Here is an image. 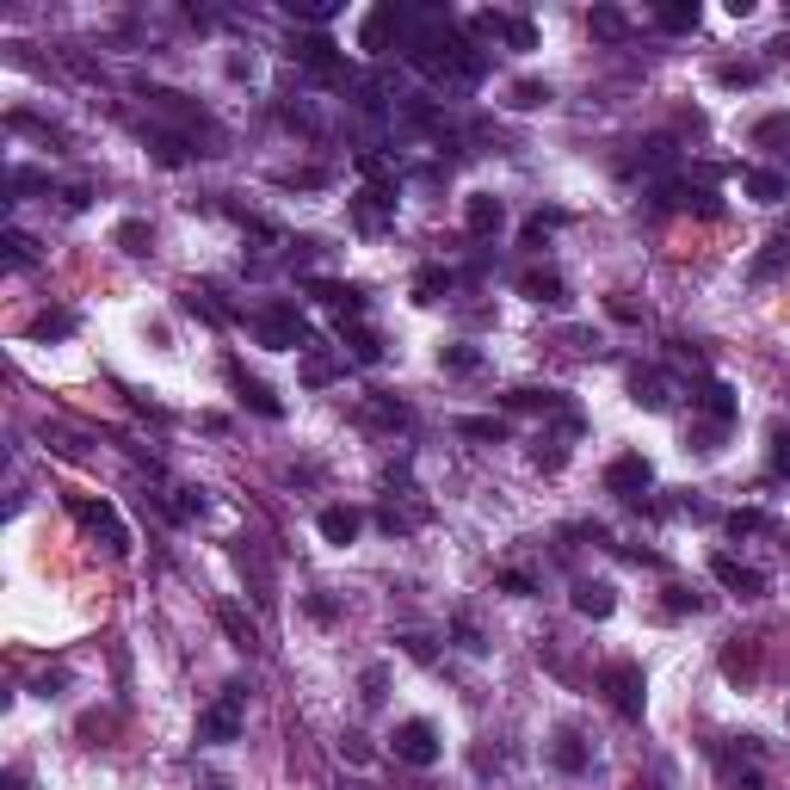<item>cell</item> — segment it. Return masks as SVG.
Returning a JSON list of instances; mask_svg holds the SVG:
<instances>
[{
    "mask_svg": "<svg viewBox=\"0 0 790 790\" xmlns=\"http://www.w3.org/2000/svg\"><path fill=\"white\" fill-rule=\"evenodd\" d=\"M253 340L272 346V353H303V346H310V322H303L296 303H266V310L253 315Z\"/></svg>",
    "mask_w": 790,
    "mask_h": 790,
    "instance_id": "obj_1",
    "label": "cell"
},
{
    "mask_svg": "<svg viewBox=\"0 0 790 790\" xmlns=\"http://www.w3.org/2000/svg\"><path fill=\"white\" fill-rule=\"evenodd\" d=\"M241 723H248V685H223L217 704L198 716V742L210 747H229L235 735H241Z\"/></svg>",
    "mask_w": 790,
    "mask_h": 790,
    "instance_id": "obj_2",
    "label": "cell"
},
{
    "mask_svg": "<svg viewBox=\"0 0 790 790\" xmlns=\"http://www.w3.org/2000/svg\"><path fill=\"white\" fill-rule=\"evenodd\" d=\"M599 685L612 692V711L618 716H642V704H649V680H642V667L636 661H605L599 667Z\"/></svg>",
    "mask_w": 790,
    "mask_h": 790,
    "instance_id": "obj_3",
    "label": "cell"
},
{
    "mask_svg": "<svg viewBox=\"0 0 790 790\" xmlns=\"http://www.w3.org/2000/svg\"><path fill=\"white\" fill-rule=\"evenodd\" d=\"M389 742H396V759H402V766H420V772H426V766H439V754H445L439 728H433V723H420V716L396 723V735H389Z\"/></svg>",
    "mask_w": 790,
    "mask_h": 790,
    "instance_id": "obj_4",
    "label": "cell"
},
{
    "mask_svg": "<svg viewBox=\"0 0 790 790\" xmlns=\"http://www.w3.org/2000/svg\"><path fill=\"white\" fill-rule=\"evenodd\" d=\"M402 37H408V7H371L365 25H358V50H371V56H383Z\"/></svg>",
    "mask_w": 790,
    "mask_h": 790,
    "instance_id": "obj_5",
    "label": "cell"
},
{
    "mask_svg": "<svg viewBox=\"0 0 790 790\" xmlns=\"http://www.w3.org/2000/svg\"><path fill=\"white\" fill-rule=\"evenodd\" d=\"M649 481H654V464L642 457V451H624V457L605 464V495H618V500H636Z\"/></svg>",
    "mask_w": 790,
    "mask_h": 790,
    "instance_id": "obj_6",
    "label": "cell"
},
{
    "mask_svg": "<svg viewBox=\"0 0 790 790\" xmlns=\"http://www.w3.org/2000/svg\"><path fill=\"white\" fill-rule=\"evenodd\" d=\"M75 519H80L87 531H94V538H106L111 556H130V531L118 526V512H111L106 500H75Z\"/></svg>",
    "mask_w": 790,
    "mask_h": 790,
    "instance_id": "obj_7",
    "label": "cell"
},
{
    "mask_svg": "<svg viewBox=\"0 0 790 790\" xmlns=\"http://www.w3.org/2000/svg\"><path fill=\"white\" fill-rule=\"evenodd\" d=\"M469 25H476V37H507L512 50H531V44H538L531 19H519V13H476Z\"/></svg>",
    "mask_w": 790,
    "mask_h": 790,
    "instance_id": "obj_8",
    "label": "cell"
},
{
    "mask_svg": "<svg viewBox=\"0 0 790 790\" xmlns=\"http://www.w3.org/2000/svg\"><path fill=\"white\" fill-rule=\"evenodd\" d=\"M711 574L723 581L728 593H742V599H759V593H766V574L747 569V562H735V556H711Z\"/></svg>",
    "mask_w": 790,
    "mask_h": 790,
    "instance_id": "obj_9",
    "label": "cell"
},
{
    "mask_svg": "<svg viewBox=\"0 0 790 790\" xmlns=\"http://www.w3.org/2000/svg\"><path fill=\"white\" fill-rule=\"evenodd\" d=\"M661 204H667V210H697V217H716V210H723V204H716V192L692 186V180H667V186H661Z\"/></svg>",
    "mask_w": 790,
    "mask_h": 790,
    "instance_id": "obj_10",
    "label": "cell"
},
{
    "mask_svg": "<svg viewBox=\"0 0 790 790\" xmlns=\"http://www.w3.org/2000/svg\"><path fill=\"white\" fill-rule=\"evenodd\" d=\"M630 402L649 408V414H661V408L673 402V383H667L661 371H636V377H630Z\"/></svg>",
    "mask_w": 790,
    "mask_h": 790,
    "instance_id": "obj_11",
    "label": "cell"
},
{
    "mask_svg": "<svg viewBox=\"0 0 790 790\" xmlns=\"http://www.w3.org/2000/svg\"><path fill=\"white\" fill-rule=\"evenodd\" d=\"M754 149H766V155L790 161V111H772V118H759V125H754Z\"/></svg>",
    "mask_w": 790,
    "mask_h": 790,
    "instance_id": "obj_12",
    "label": "cell"
},
{
    "mask_svg": "<svg viewBox=\"0 0 790 790\" xmlns=\"http://www.w3.org/2000/svg\"><path fill=\"white\" fill-rule=\"evenodd\" d=\"M142 137H149V149L161 155V167H186V161H192V137H180V130H161V125H149Z\"/></svg>",
    "mask_w": 790,
    "mask_h": 790,
    "instance_id": "obj_13",
    "label": "cell"
},
{
    "mask_svg": "<svg viewBox=\"0 0 790 790\" xmlns=\"http://www.w3.org/2000/svg\"><path fill=\"white\" fill-rule=\"evenodd\" d=\"M464 223H469V235H495L500 223H507V204H500L495 192H476L469 210H464Z\"/></svg>",
    "mask_w": 790,
    "mask_h": 790,
    "instance_id": "obj_14",
    "label": "cell"
},
{
    "mask_svg": "<svg viewBox=\"0 0 790 790\" xmlns=\"http://www.w3.org/2000/svg\"><path fill=\"white\" fill-rule=\"evenodd\" d=\"M697 408L711 414V433H723L728 420L742 414V402H735V389H728V383H704V396H697Z\"/></svg>",
    "mask_w": 790,
    "mask_h": 790,
    "instance_id": "obj_15",
    "label": "cell"
},
{
    "mask_svg": "<svg viewBox=\"0 0 790 790\" xmlns=\"http://www.w3.org/2000/svg\"><path fill=\"white\" fill-rule=\"evenodd\" d=\"M574 612H581V618H612L618 599H612L605 581H574Z\"/></svg>",
    "mask_w": 790,
    "mask_h": 790,
    "instance_id": "obj_16",
    "label": "cell"
},
{
    "mask_svg": "<svg viewBox=\"0 0 790 790\" xmlns=\"http://www.w3.org/2000/svg\"><path fill=\"white\" fill-rule=\"evenodd\" d=\"M315 526H322L327 543H353L358 526H365V512H358V507H322V519H315Z\"/></svg>",
    "mask_w": 790,
    "mask_h": 790,
    "instance_id": "obj_17",
    "label": "cell"
},
{
    "mask_svg": "<svg viewBox=\"0 0 790 790\" xmlns=\"http://www.w3.org/2000/svg\"><path fill=\"white\" fill-rule=\"evenodd\" d=\"M229 377H235V389H241V402H248L253 414H266V420H279V414H284V402L260 383V377H248V371H229Z\"/></svg>",
    "mask_w": 790,
    "mask_h": 790,
    "instance_id": "obj_18",
    "label": "cell"
},
{
    "mask_svg": "<svg viewBox=\"0 0 790 790\" xmlns=\"http://www.w3.org/2000/svg\"><path fill=\"white\" fill-rule=\"evenodd\" d=\"M310 296H322L327 310H340V322H346V315H365V296H358V291H353V284H334V279H315V284H310Z\"/></svg>",
    "mask_w": 790,
    "mask_h": 790,
    "instance_id": "obj_19",
    "label": "cell"
},
{
    "mask_svg": "<svg viewBox=\"0 0 790 790\" xmlns=\"http://www.w3.org/2000/svg\"><path fill=\"white\" fill-rule=\"evenodd\" d=\"M519 291H526L531 303H550V310H562V303H569V284H562L556 272H526V279H519Z\"/></svg>",
    "mask_w": 790,
    "mask_h": 790,
    "instance_id": "obj_20",
    "label": "cell"
},
{
    "mask_svg": "<svg viewBox=\"0 0 790 790\" xmlns=\"http://www.w3.org/2000/svg\"><path fill=\"white\" fill-rule=\"evenodd\" d=\"M742 186H747V198L778 204V198L790 192V180H784V173H772V167H747V173H742Z\"/></svg>",
    "mask_w": 790,
    "mask_h": 790,
    "instance_id": "obj_21",
    "label": "cell"
},
{
    "mask_svg": "<svg viewBox=\"0 0 790 790\" xmlns=\"http://www.w3.org/2000/svg\"><path fill=\"white\" fill-rule=\"evenodd\" d=\"M593 37H605V44H624V37H630V19L618 13V7H593Z\"/></svg>",
    "mask_w": 790,
    "mask_h": 790,
    "instance_id": "obj_22",
    "label": "cell"
},
{
    "mask_svg": "<svg viewBox=\"0 0 790 790\" xmlns=\"http://www.w3.org/2000/svg\"><path fill=\"white\" fill-rule=\"evenodd\" d=\"M550 759H556L562 772H587V747H581V735H574V728H562V735H556Z\"/></svg>",
    "mask_w": 790,
    "mask_h": 790,
    "instance_id": "obj_23",
    "label": "cell"
},
{
    "mask_svg": "<svg viewBox=\"0 0 790 790\" xmlns=\"http://www.w3.org/2000/svg\"><path fill=\"white\" fill-rule=\"evenodd\" d=\"M654 25H661V32H697V0H673V7H661Z\"/></svg>",
    "mask_w": 790,
    "mask_h": 790,
    "instance_id": "obj_24",
    "label": "cell"
},
{
    "mask_svg": "<svg viewBox=\"0 0 790 790\" xmlns=\"http://www.w3.org/2000/svg\"><path fill=\"white\" fill-rule=\"evenodd\" d=\"M0 248H7V266H32L37 260V241L25 229H7L0 235Z\"/></svg>",
    "mask_w": 790,
    "mask_h": 790,
    "instance_id": "obj_25",
    "label": "cell"
},
{
    "mask_svg": "<svg viewBox=\"0 0 790 790\" xmlns=\"http://www.w3.org/2000/svg\"><path fill=\"white\" fill-rule=\"evenodd\" d=\"M507 408H543V414H556V408H562V396H556V389H512V396H507Z\"/></svg>",
    "mask_w": 790,
    "mask_h": 790,
    "instance_id": "obj_26",
    "label": "cell"
},
{
    "mask_svg": "<svg viewBox=\"0 0 790 790\" xmlns=\"http://www.w3.org/2000/svg\"><path fill=\"white\" fill-rule=\"evenodd\" d=\"M32 334H37V340H63V334H75V315L50 310V315H37V322H32Z\"/></svg>",
    "mask_w": 790,
    "mask_h": 790,
    "instance_id": "obj_27",
    "label": "cell"
},
{
    "mask_svg": "<svg viewBox=\"0 0 790 790\" xmlns=\"http://www.w3.org/2000/svg\"><path fill=\"white\" fill-rule=\"evenodd\" d=\"M217 618H223V630L235 636V649H248V642H253V624L241 618V612H235V605H217Z\"/></svg>",
    "mask_w": 790,
    "mask_h": 790,
    "instance_id": "obj_28",
    "label": "cell"
},
{
    "mask_svg": "<svg viewBox=\"0 0 790 790\" xmlns=\"http://www.w3.org/2000/svg\"><path fill=\"white\" fill-rule=\"evenodd\" d=\"M728 531H735V538H742V531H772V519H766L759 507H735L728 512Z\"/></svg>",
    "mask_w": 790,
    "mask_h": 790,
    "instance_id": "obj_29",
    "label": "cell"
},
{
    "mask_svg": "<svg viewBox=\"0 0 790 790\" xmlns=\"http://www.w3.org/2000/svg\"><path fill=\"white\" fill-rule=\"evenodd\" d=\"M562 223H569V217H562V210H538V217L526 223V248H538L543 235H550V229H562Z\"/></svg>",
    "mask_w": 790,
    "mask_h": 790,
    "instance_id": "obj_30",
    "label": "cell"
},
{
    "mask_svg": "<svg viewBox=\"0 0 790 790\" xmlns=\"http://www.w3.org/2000/svg\"><path fill=\"white\" fill-rule=\"evenodd\" d=\"M445 284H451V272H439V266H426V272H420V279H414V296H420V303H433V296L445 291Z\"/></svg>",
    "mask_w": 790,
    "mask_h": 790,
    "instance_id": "obj_31",
    "label": "cell"
},
{
    "mask_svg": "<svg viewBox=\"0 0 790 790\" xmlns=\"http://www.w3.org/2000/svg\"><path fill=\"white\" fill-rule=\"evenodd\" d=\"M439 365H445V371H476L481 358H476V346H445V353H439Z\"/></svg>",
    "mask_w": 790,
    "mask_h": 790,
    "instance_id": "obj_32",
    "label": "cell"
},
{
    "mask_svg": "<svg viewBox=\"0 0 790 790\" xmlns=\"http://www.w3.org/2000/svg\"><path fill=\"white\" fill-rule=\"evenodd\" d=\"M716 80H723V87H754L759 68L754 63H723V68H716Z\"/></svg>",
    "mask_w": 790,
    "mask_h": 790,
    "instance_id": "obj_33",
    "label": "cell"
},
{
    "mask_svg": "<svg viewBox=\"0 0 790 790\" xmlns=\"http://www.w3.org/2000/svg\"><path fill=\"white\" fill-rule=\"evenodd\" d=\"M543 99H550V87H543V80H519V87H512V106H519V111L543 106Z\"/></svg>",
    "mask_w": 790,
    "mask_h": 790,
    "instance_id": "obj_34",
    "label": "cell"
},
{
    "mask_svg": "<svg viewBox=\"0 0 790 790\" xmlns=\"http://www.w3.org/2000/svg\"><path fill=\"white\" fill-rule=\"evenodd\" d=\"M723 673H728V680H747V673H754V649H742V642H735V649L723 654Z\"/></svg>",
    "mask_w": 790,
    "mask_h": 790,
    "instance_id": "obj_35",
    "label": "cell"
},
{
    "mask_svg": "<svg viewBox=\"0 0 790 790\" xmlns=\"http://www.w3.org/2000/svg\"><path fill=\"white\" fill-rule=\"evenodd\" d=\"M346 346H353V358H365V365L383 353V346H377V334H365V327H353V334H346Z\"/></svg>",
    "mask_w": 790,
    "mask_h": 790,
    "instance_id": "obj_36",
    "label": "cell"
},
{
    "mask_svg": "<svg viewBox=\"0 0 790 790\" xmlns=\"http://www.w3.org/2000/svg\"><path fill=\"white\" fill-rule=\"evenodd\" d=\"M118 241H125L130 253H149V229H142V223H125V229H118Z\"/></svg>",
    "mask_w": 790,
    "mask_h": 790,
    "instance_id": "obj_37",
    "label": "cell"
},
{
    "mask_svg": "<svg viewBox=\"0 0 790 790\" xmlns=\"http://www.w3.org/2000/svg\"><path fill=\"white\" fill-rule=\"evenodd\" d=\"M457 426H464L469 439H500V433H507V426H500V420H457Z\"/></svg>",
    "mask_w": 790,
    "mask_h": 790,
    "instance_id": "obj_38",
    "label": "cell"
},
{
    "mask_svg": "<svg viewBox=\"0 0 790 790\" xmlns=\"http://www.w3.org/2000/svg\"><path fill=\"white\" fill-rule=\"evenodd\" d=\"M303 377H310V383H327V377H334V358H322V353H315L310 365H303Z\"/></svg>",
    "mask_w": 790,
    "mask_h": 790,
    "instance_id": "obj_39",
    "label": "cell"
},
{
    "mask_svg": "<svg viewBox=\"0 0 790 790\" xmlns=\"http://www.w3.org/2000/svg\"><path fill=\"white\" fill-rule=\"evenodd\" d=\"M340 754H346V759H358V766H365V759H371V742H365V735H346V742H340Z\"/></svg>",
    "mask_w": 790,
    "mask_h": 790,
    "instance_id": "obj_40",
    "label": "cell"
},
{
    "mask_svg": "<svg viewBox=\"0 0 790 790\" xmlns=\"http://www.w3.org/2000/svg\"><path fill=\"white\" fill-rule=\"evenodd\" d=\"M383 680H389L383 667H371V673H365V704H377V697H383Z\"/></svg>",
    "mask_w": 790,
    "mask_h": 790,
    "instance_id": "obj_41",
    "label": "cell"
},
{
    "mask_svg": "<svg viewBox=\"0 0 790 790\" xmlns=\"http://www.w3.org/2000/svg\"><path fill=\"white\" fill-rule=\"evenodd\" d=\"M457 636H464V649H476V654L488 649V642H481V636H476V624H469V618H457Z\"/></svg>",
    "mask_w": 790,
    "mask_h": 790,
    "instance_id": "obj_42",
    "label": "cell"
},
{
    "mask_svg": "<svg viewBox=\"0 0 790 790\" xmlns=\"http://www.w3.org/2000/svg\"><path fill=\"white\" fill-rule=\"evenodd\" d=\"M500 587H507V593H519V599H526V593H531V581H526V574H519V569H512V574H500Z\"/></svg>",
    "mask_w": 790,
    "mask_h": 790,
    "instance_id": "obj_43",
    "label": "cell"
},
{
    "mask_svg": "<svg viewBox=\"0 0 790 790\" xmlns=\"http://www.w3.org/2000/svg\"><path fill=\"white\" fill-rule=\"evenodd\" d=\"M772 469H778V476H790V439H778V457H772Z\"/></svg>",
    "mask_w": 790,
    "mask_h": 790,
    "instance_id": "obj_44",
    "label": "cell"
},
{
    "mask_svg": "<svg viewBox=\"0 0 790 790\" xmlns=\"http://www.w3.org/2000/svg\"><path fill=\"white\" fill-rule=\"evenodd\" d=\"M0 790H32V784H25V772H7L0 778Z\"/></svg>",
    "mask_w": 790,
    "mask_h": 790,
    "instance_id": "obj_45",
    "label": "cell"
},
{
    "mask_svg": "<svg viewBox=\"0 0 790 790\" xmlns=\"http://www.w3.org/2000/svg\"><path fill=\"white\" fill-rule=\"evenodd\" d=\"M735 790H766V784H759V778H742V784H735Z\"/></svg>",
    "mask_w": 790,
    "mask_h": 790,
    "instance_id": "obj_46",
    "label": "cell"
},
{
    "mask_svg": "<svg viewBox=\"0 0 790 790\" xmlns=\"http://www.w3.org/2000/svg\"><path fill=\"white\" fill-rule=\"evenodd\" d=\"M772 50H778V56H790V37H778V44H772Z\"/></svg>",
    "mask_w": 790,
    "mask_h": 790,
    "instance_id": "obj_47",
    "label": "cell"
}]
</instances>
